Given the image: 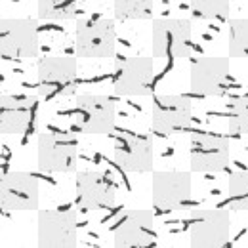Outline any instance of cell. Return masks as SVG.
I'll use <instances>...</instances> for the list:
<instances>
[{"label": "cell", "instance_id": "obj_1", "mask_svg": "<svg viewBox=\"0 0 248 248\" xmlns=\"http://www.w3.org/2000/svg\"><path fill=\"white\" fill-rule=\"evenodd\" d=\"M36 92L42 101L77 97L78 92V63L69 56H50L38 62Z\"/></svg>", "mask_w": 248, "mask_h": 248}, {"label": "cell", "instance_id": "obj_2", "mask_svg": "<svg viewBox=\"0 0 248 248\" xmlns=\"http://www.w3.org/2000/svg\"><path fill=\"white\" fill-rule=\"evenodd\" d=\"M193 50V23L187 17H156L151 27V54L156 60L187 58Z\"/></svg>", "mask_w": 248, "mask_h": 248}, {"label": "cell", "instance_id": "obj_3", "mask_svg": "<svg viewBox=\"0 0 248 248\" xmlns=\"http://www.w3.org/2000/svg\"><path fill=\"white\" fill-rule=\"evenodd\" d=\"M117 48V29L111 17L90 16L77 21L75 50L78 58L105 60L113 58Z\"/></svg>", "mask_w": 248, "mask_h": 248}, {"label": "cell", "instance_id": "obj_4", "mask_svg": "<svg viewBox=\"0 0 248 248\" xmlns=\"http://www.w3.org/2000/svg\"><path fill=\"white\" fill-rule=\"evenodd\" d=\"M117 109L111 97L101 93H80L75 97L71 121L77 132L86 136H105L115 128Z\"/></svg>", "mask_w": 248, "mask_h": 248}, {"label": "cell", "instance_id": "obj_5", "mask_svg": "<svg viewBox=\"0 0 248 248\" xmlns=\"http://www.w3.org/2000/svg\"><path fill=\"white\" fill-rule=\"evenodd\" d=\"M111 153L115 164L130 174H149L155 166V143L149 134L119 132L113 136Z\"/></svg>", "mask_w": 248, "mask_h": 248}, {"label": "cell", "instance_id": "obj_6", "mask_svg": "<svg viewBox=\"0 0 248 248\" xmlns=\"http://www.w3.org/2000/svg\"><path fill=\"white\" fill-rule=\"evenodd\" d=\"M36 164L50 174H77L78 172V145L73 138L40 132L36 138Z\"/></svg>", "mask_w": 248, "mask_h": 248}, {"label": "cell", "instance_id": "obj_7", "mask_svg": "<svg viewBox=\"0 0 248 248\" xmlns=\"http://www.w3.org/2000/svg\"><path fill=\"white\" fill-rule=\"evenodd\" d=\"M155 65L153 58L147 56H128L119 58L113 65V90L126 97H141L153 93Z\"/></svg>", "mask_w": 248, "mask_h": 248}, {"label": "cell", "instance_id": "obj_8", "mask_svg": "<svg viewBox=\"0 0 248 248\" xmlns=\"http://www.w3.org/2000/svg\"><path fill=\"white\" fill-rule=\"evenodd\" d=\"M231 84L229 56L195 58L189 67V88L199 97H221Z\"/></svg>", "mask_w": 248, "mask_h": 248}, {"label": "cell", "instance_id": "obj_9", "mask_svg": "<svg viewBox=\"0 0 248 248\" xmlns=\"http://www.w3.org/2000/svg\"><path fill=\"white\" fill-rule=\"evenodd\" d=\"M193 123V103L182 93H156L151 105V134L174 136Z\"/></svg>", "mask_w": 248, "mask_h": 248}, {"label": "cell", "instance_id": "obj_10", "mask_svg": "<svg viewBox=\"0 0 248 248\" xmlns=\"http://www.w3.org/2000/svg\"><path fill=\"white\" fill-rule=\"evenodd\" d=\"M117 184L101 170H80L75 178V202L82 212H101L115 204Z\"/></svg>", "mask_w": 248, "mask_h": 248}, {"label": "cell", "instance_id": "obj_11", "mask_svg": "<svg viewBox=\"0 0 248 248\" xmlns=\"http://www.w3.org/2000/svg\"><path fill=\"white\" fill-rule=\"evenodd\" d=\"M40 38L36 21L31 17H6L0 23L2 60H31L38 56Z\"/></svg>", "mask_w": 248, "mask_h": 248}, {"label": "cell", "instance_id": "obj_12", "mask_svg": "<svg viewBox=\"0 0 248 248\" xmlns=\"http://www.w3.org/2000/svg\"><path fill=\"white\" fill-rule=\"evenodd\" d=\"M151 201L156 210L164 212H178L187 208L193 184H191V172L184 170H158L151 172Z\"/></svg>", "mask_w": 248, "mask_h": 248}, {"label": "cell", "instance_id": "obj_13", "mask_svg": "<svg viewBox=\"0 0 248 248\" xmlns=\"http://www.w3.org/2000/svg\"><path fill=\"white\" fill-rule=\"evenodd\" d=\"M231 143L219 134H197L189 141V168L195 174H217L229 166Z\"/></svg>", "mask_w": 248, "mask_h": 248}, {"label": "cell", "instance_id": "obj_14", "mask_svg": "<svg viewBox=\"0 0 248 248\" xmlns=\"http://www.w3.org/2000/svg\"><path fill=\"white\" fill-rule=\"evenodd\" d=\"M78 208L67 206L58 210L38 212V247L71 248L77 247Z\"/></svg>", "mask_w": 248, "mask_h": 248}, {"label": "cell", "instance_id": "obj_15", "mask_svg": "<svg viewBox=\"0 0 248 248\" xmlns=\"http://www.w3.org/2000/svg\"><path fill=\"white\" fill-rule=\"evenodd\" d=\"M231 217L225 210L201 208L189 219V243L191 247H223L229 243Z\"/></svg>", "mask_w": 248, "mask_h": 248}, {"label": "cell", "instance_id": "obj_16", "mask_svg": "<svg viewBox=\"0 0 248 248\" xmlns=\"http://www.w3.org/2000/svg\"><path fill=\"white\" fill-rule=\"evenodd\" d=\"M0 204L6 212L38 210L40 187L31 172H6L0 180Z\"/></svg>", "mask_w": 248, "mask_h": 248}, {"label": "cell", "instance_id": "obj_17", "mask_svg": "<svg viewBox=\"0 0 248 248\" xmlns=\"http://www.w3.org/2000/svg\"><path fill=\"white\" fill-rule=\"evenodd\" d=\"M155 241V216L151 210L147 208L124 210L113 231L115 247H151Z\"/></svg>", "mask_w": 248, "mask_h": 248}, {"label": "cell", "instance_id": "obj_18", "mask_svg": "<svg viewBox=\"0 0 248 248\" xmlns=\"http://www.w3.org/2000/svg\"><path fill=\"white\" fill-rule=\"evenodd\" d=\"M38 99L29 93H4L0 99L2 134H27L38 121Z\"/></svg>", "mask_w": 248, "mask_h": 248}, {"label": "cell", "instance_id": "obj_19", "mask_svg": "<svg viewBox=\"0 0 248 248\" xmlns=\"http://www.w3.org/2000/svg\"><path fill=\"white\" fill-rule=\"evenodd\" d=\"M231 0H189L191 17L204 23H225L229 21Z\"/></svg>", "mask_w": 248, "mask_h": 248}, {"label": "cell", "instance_id": "obj_20", "mask_svg": "<svg viewBox=\"0 0 248 248\" xmlns=\"http://www.w3.org/2000/svg\"><path fill=\"white\" fill-rule=\"evenodd\" d=\"M227 52L233 60H248V17L227 21Z\"/></svg>", "mask_w": 248, "mask_h": 248}, {"label": "cell", "instance_id": "obj_21", "mask_svg": "<svg viewBox=\"0 0 248 248\" xmlns=\"http://www.w3.org/2000/svg\"><path fill=\"white\" fill-rule=\"evenodd\" d=\"M155 12V0H115L113 14L117 21H141L151 19Z\"/></svg>", "mask_w": 248, "mask_h": 248}, {"label": "cell", "instance_id": "obj_22", "mask_svg": "<svg viewBox=\"0 0 248 248\" xmlns=\"http://www.w3.org/2000/svg\"><path fill=\"white\" fill-rule=\"evenodd\" d=\"M78 12V0H36V16L44 21H67Z\"/></svg>", "mask_w": 248, "mask_h": 248}, {"label": "cell", "instance_id": "obj_23", "mask_svg": "<svg viewBox=\"0 0 248 248\" xmlns=\"http://www.w3.org/2000/svg\"><path fill=\"white\" fill-rule=\"evenodd\" d=\"M227 130L233 136H248V93L227 99Z\"/></svg>", "mask_w": 248, "mask_h": 248}, {"label": "cell", "instance_id": "obj_24", "mask_svg": "<svg viewBox=\"0 0 248 248\" xmlns=\"http://www.w3.org/2000/svg\"><path fill=\"white\" fill-rule=\"evenodd\" d=\"M227 201L233 212H248V170H239L229 176Z\"/></svg>", "mask_w": 248, "mask_h": 248}]
</instances>
